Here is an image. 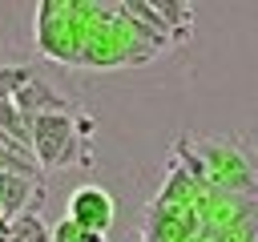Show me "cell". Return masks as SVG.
Wrapping results in <instances>:
<instances>
[{"label": "cell", "mask_w": 258, "mask_h": 242, "mask_svg": "<svg viewBox=\"0 0 258 242\" xmlns=\"http://www.w3.org/2000/svg\"><path fill=\"white\" fill-rule=\"evenodd\" d=\"M69 218L85 230V234H105L117 218V206H113V194L101 190V186H77L73 198H69Z\"/></svg>", "instance_id": "cell-3"}, {"label": "cell", "mask_w": 258, "mask_h": 242, "mask_svg": "<svg viewBox=\"0 0 258 242\" xmlns=\"http://www.w3.org/2000/svg\"><path fill=\"white\" fill-rule=\"evenodd\" d=\"M0 129H8L12 137L28 141V125H24V117H20V105H16V101H0Z\"/></svg>", "instance_id": "cell-5"}, {"label": "cell", "mask_w": 258, "mask_h": 242, "mask_svg": "<svg viewBox=\"0 0 258 242\" xmlns=\"http://www.w3.org/2000/svg\"><path fill=\"white\" fill-rule=\"evenodd\" d=\"M28 81H32V73H28L24 65H8V69H0V101H16V93H20Z\"/></svg>", "instance_id": "cell-4"}, {"label": "cell", "mask_w": 258, "mask_h": 242, "mask_svg": "<svg viewBox=\"0 0 258 242\" xmlns=\"http://www.w3.org/2000/svg\"><path fill=\"white\" fill-rule=\"evenodd\" d=\"M189 177L194 182H206V186H214L218 194H230V198H258L254 161L246 157V149L234 137L198 141L194 145V157H189Z\"/></svg>", "instance_id": "cell-1"}, {"label": "cell", "mask_w": 258, "mask_h": 242, "mask_svg": "<svg viewBox=\"0 0 258 242\" xmlns=\"http://www.w3.org/2000/svg\"><path fill=\"white\" fill-rule=\"evenodd\" d=\"M28 141L36 149V157L44 161V169H60L64 161H73V109H48L28 117Z\"/></svg>", "instance_id": "cell-2"}, {"label": "cell", "mask_w": 258, "mask_h": 242, "mask_svg": "<svg viewBox=\"0 0 258 242\" xmlns=\"http://www.w3.org/2000/svg\"><path fill=\"white\" fill-rule=\"evenodd\" d=\"M85 242H105V234H85Z\"/></svg>", "instance_id": "cell-6"}]
</instances>
